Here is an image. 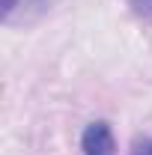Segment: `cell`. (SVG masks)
I'll return each mask as SVG.
<instances>
[{
	"mask_svg": "<svg viewBox=\"0 0 152 155\" xmlns=\"http://www.w3.org/2000/svg\"><path fill=\"white\" fill-rule=\"evenodd\" d=\"M81 152L84 155H116V137L104 119H95L81 134Z\"/></svg>",
	"mask_w": 152,
	"mask_h": 155,
	"instance_id": "cell-1",
	"label": "cell"
},
{
	"mask_svg": "<svg viewBox=\"0 0 152 155\" xmlns=\"http://www.w3.org/2000/svg\"><path fill=\"white\" fill-rule=\"evenodd\" d=\"M128 6H131V12L137 18L152 21V0H128Z\"/></svg>",
	"mask_w": 152,
	"mask_h": 155,
	"instance_id": "cell-2",
	"label": "cell"
},
{
	"mask_svg": "<svg viewBox=\"0 0 152 155\" xmlns=\"http://www.w3.org/2000/svg\"><path fill=\"white\" fill-rule=\"evenodd\" d=\"M24 3H39V0H3V21H12L15 9L24 6Z\"/></svg>",
	"mask_w": 152,
	"mask_h": 155,
	"instance_id": "cell-3",
	"label": "cell"
},
{
	"mask_svg": "<svg viewBox=\"0 0 152 155\" xmlns=\"http://www.w3.org/2000/svg\"><path fill=\"white\" fill-rule=\"evenodd\" d=\"M131 155H152V137H143L131 146Z\"/></svg>",
	"mask_w": 152,
	"mask_h": 155,
	"instance_id": "cell-4",
	"label": "cell"
}]
</instances>
